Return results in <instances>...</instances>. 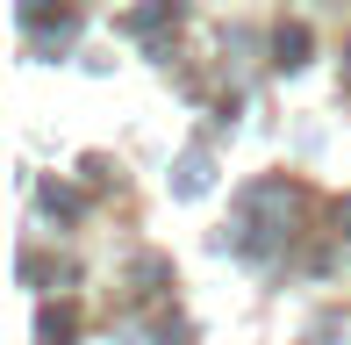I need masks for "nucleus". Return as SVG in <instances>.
Here are the masks:
<instances>
[{"mask_svg": "<svg viewBox=\"0 0 351 345\" xmlns=\"http://www.w3.org/2000/svg\"><path fill=\"white\" fill-rule=\"evenodd\" d=\"M165 22H180V0H151V8H136L122 29H130V36H151V29H165Z\"/></svg>", "mask_w": 351, "mask_h": 345, "instance_id": "nucleus-1", "label": "nucleus"}, {"mask_svg": "<svg viewBox=\"0 0 351 345\" xmlns=\"http://www.w3.org/2000/svg\"><path fill=\"white\" fill-rule=\"evenodd\" d=\"M201 187H208V159H201V151H186V159H180V180H172V194H201Z\"/></svg>", "mask_w": 351, "mask_h": 345, "instance_id": "nucleus-2", "label": "nucleus"}, {"mask_svg": "<svg viewBox=\"0 0 351 345\" xmlns=\"http://www.w3.org/2000/svg\"><path fill=\"white\" fill-rule=\"evenodd\" d=\"M273 51H280V65H301V58H308V29H280Z\"/></svg>", "mask_w": 351, "mask_h": 345, "instance_id": "nucleus-3", "label": "nucleus"}, {"mask_svg": "<svg viewBox=\"0 0 351 345\" xmlns=\"http://www.w3.org/2000/svg\"><path fill=\"white\" fill-rule=\"evenodd\" d=\"M72 338V309H43V345H65Z\"/></svg>", "mask_w": 351, "mask_h": 345, "instance_id": "nucleus-4", "label": "nucleus"}, {"mask_svg": "<svg viewBox=\"0 0 351 345\" xmlns=\"http://www.w3.org/2000/svg\"><path fill=\"white\" fill-rule=\"evenodd\" d=\"M43 209H51V216H79V194H72V187H43Z\"/></svg>", "mask_w": 351, "mask_h": 345, "instance_id": "nucleus-5", "label": "nucleus"}, {"mask_svg": "<svg viewBox=\"0 0 351 345\" xmlns=\"http://www.w3.org/2000/svg\"><path fill=\"white\" fill-rule=\"evenodd\" d=\"M337 223H351V194H344V209H337Z\"/></svg>", "mask_w": 351, "mask_h": 345, "instance_id": "nucleus-6", "label": "nucleus"}]
</instances>
